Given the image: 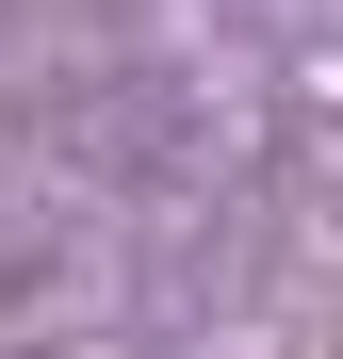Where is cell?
I'll return each instance as SVG.
<instances>
[]
</instances>
